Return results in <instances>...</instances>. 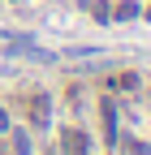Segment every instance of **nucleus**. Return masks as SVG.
I'll list each match as a JSON object with an SVG mask.
<instances>
[{
    "instance_id": "obj_9",
    "label": "nucleus",
    "mask_w": 151,
    "mask_h": 155,
    "mask_svg": "<svg viewBox=\"0 0 151 155\" xmlns=\"http://www.w3.org/2000/svg\"><path fill=\"white\" fill-rule=\"evenodd\" d=\"M0 155H5V151H0Z\"/></svg>"
},
{
    "instance_id": "obj_1",
    "label": "nucleus",
    "mask_w": 151,
    "mask_h": 155,
    "mask_svg": "<svg viewBox=\"0 0 151 155\" xmlns=\"http://www.w3.org/2000/svg\"><path fill=\"white\" fill-rule=\"evenodd\" d=\"M61 151L65 155H91V134L78 125H65L61 129Z\"/></svg>"
},
{
    "instance_id": "obj_6",
    "label": "nucleus",
    "mask_w": 151,
    "mask_h": 155,
    "mask_svg": "<svg viewBox=\"0 0 151 155\" xmlns=\"http://www.w3.org/2000/svg\"><path fill=\"white\" fill-rule=\"evenodd\" d=\"M13 155H35V151H30V134H26V129H13Z\"/></svg>"
},
{
    "instance_id": "obj_5",
    "label": "nucleus",
    "mask_w": 151,
    "mask_h": 155,
    "mask_svg": "<svg viewBox=\"0 0 151 155\" xmlns=\"http://www.w3.org/2000/svg\"><path fill=\"white\" fill-rule=\"evenodd\" d=\"M138 13H143V9H138V0H121L117 9H112V17H117V22H134Z\"/></svg>"
},
{
    "instance_id": "obj_3",
    "label": "nucleus",
    "mask_w": 151,
    "mask_h": 155,
    "mask_svg": "<svg viewBox=\"0 0 151 155\" xmlns=\"http://www.w3.org/2000/svg\"><path fill=\"white\" fill-rule=\"evenodd\" d=\"M138 82H143V78H138L134 69H125V73L112 78V91H125V95H129V91H138Z\"/></svg>"
},
{
    "instance_id": "obj_4",
    "label": "nucleus",
    "mask_w": 151,
    "mask_h": 155,
    "mask_svg": "<svg viewBox=\"0 0 151 155\" xmlns=\"http://www.w3.org/2000/svg\"><path fill=\"white\" fill-rule=\"evenodd\" d=\"M48 112H52L48 95H35V99H30V121H35V125H43V121H48Z\"/></svg>"
},
{
    "instance_id": "obj_7",
    "label": "nucleus",
    "mask_w": 151,
    "mask_h": 155,
    "mask_svg": "<svg viewBox=\"0 0 151 155\" xmlns=\"http://www.w3.org/2000/svg\"><path fill=\"white\" fill-rule=\"evenodd\" d=\"M5 129H9V112L0 108V134H5Z\"/></svg>"
},
{
    "instance_id": "obj_8",
    "label": "nucleus",
    "mask_w": 151,
    "mask_h": 155,
    "mask_svg": "<svg viewBox=\"0 0 151 155\" xmlns=\"http://www.w3.org/2000/svg\"><path fill=\"white\" fill-rule=\"evenodd\" d=\"M143 17H147V22H151V9H147V13H143Z\"/></svg>"
},
{
    "instance_id": "obj_2",
    "label": "nucleus",
    "mask_w": 151,
    "mask_h": 155,
    "mask_svg": "<svg viewBox=\"0 0 151 155\" xmlns=\"http://www.w3.org/2000/svg\"><path fill=\"white\" fill-rule=\"evenodd\" d=\"M104 138H108V147H117V108H112V99H104Z\"/></svg>"
}]
</instances>
